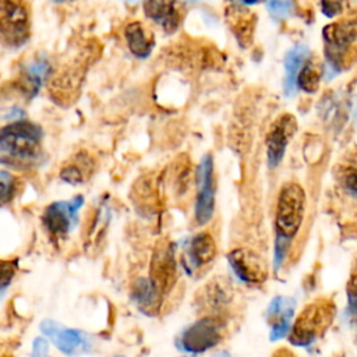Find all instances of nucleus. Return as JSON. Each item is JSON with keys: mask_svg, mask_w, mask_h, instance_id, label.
I'll list each match as a JSON object with an SVG mask.
<instances>
[{"mask_svg": "<svg viewBox=\"0 0 357 357\" xmlns=\"http://www.w3.org/2000/svg\"><path fill=\"white\" fill-rule=\"evenodd\" d=\"M305 213V192L297 183H286L278 195L275 213V269L278 271L297 236Z\"/></svg>", "mask_w": 357, "mask_h": 357, "instance_id": "obj_1", "label": "nucleus"}, {"mask_svg": "<svg viewBox=\"0 0 357 357\" xmlns=\"http://www.w3.org/2000/svg\"><path fill=\"white\" fill-rule=\"evenodd\" d=\"M42 130L28 121H17L0 130V163L13 167L33 166L40 158Z\"/></svg>", "mask_w": 357, "mask_h": 357, "instance_id": "obj_2", "label": "nucleus"}, {"mask_svg": "<svg viewBox=\"0 0 357 357\" xmlns=\"http://www.w3.org/2000/svg\"><path fill=\"white\" fill-rule=\"evenodd\" d=\"M326 63L340 71L357 59V11L346 14L322 31Z\"/></svg>", "mask_w": 357, "mask_h": 357, "instance_id": "obj_3", "label": "nucleus"}, {"mask_svg": "<svg viewBox=\"0 0 357 357\" xmlns=\"http://www.w3.org/2000/svg\"><path fill=\"white\" fill-rule=\"evenodd\" d=\"M335 311L331 300L319 298L307 304L297 315L289 332L290 343L300 347L312 344L332 324Z\"/></svg>", "mask_w": 357, "mask_h": 357, "instance_id": "obj_4", "label": "nucleus"}, {"mask_svg": "<svg viewBox=\"0 0 357 357\" xmlns=\"http://www.w3.org/2000/svg\"><path fill=\"white\" fill-rule=\"evenodd\" d=\"M0 36L15 47L26 42L29 17L24 0H0Z\"/></svg>", "mask_w": 357, "mask_h": 357, "instance_id": "obj_5", "label": "nucleus"}, {"mask_svg": "<svg viewBox=\"0 0 357 357\" xmlns=\"http://www.w3.org/2000/svg\"><path fill=\"white\" fill-rule=\"evenodd\" d=\"M220 324L215 317H204L187 326L177 339V347L187 353H202L220 342Z\"/></svg>", "mask_w": 357, "mask_h": 357, "instance_id": "obj_6", "label": "nucleus"}, {"mask_svg": "<svg viewBox=\"0 0 357 357\" xmlns=\"http://www.w3.org/2000/svg\"><path fill=\"white\" fill-rule=\"evenodd\" d=\"M40 331L46 336H49L57 349L70 357L86 354L92 350L91 337L78 329L63 328L59 322L52 319H45L40 324Z\"/></svg>", "mask_w": 357, "mask_h": 357, "instance_id": "obj_7", "label": "nucleus"}, {"mask_svg": "<svg viewBox=\"0 0 357 357\" xmlns=\"http://www.w3.org/2000/svg\"><path fill=\"white\" fill-rule=\"evenodd\" d=\"M197 201H195V220L198 225H206L215 211V177L213 160L211 155L204 156L197 172Z\"/></svg>", "mask_w": 357, "mask_h": 357, "instance_id": "obj_8", "label": "nucleus"}, {"mask_svg": "<svg viewBox=\"0 0 357 357\" xmlns=\"http://www.w3.org/2000/svg\"><path fill=\"white\" fill-rule=\"evenodd\" d=\"M227 262L234 275L244 283L259 284L268 279V265L255 251L238 247L227 254Z\"/></svg>", "mask_w": 357, "mask_h": 357, "instance_id": "obj_9", "label": "nucleus"}, {"mask_svg": "<svg viewBox=\"0 0 357 357\" xmlns=\"http://www.w3.org/2000/svg\"><path fill=\"white\" fill-rule=\"evenodd\" d=\"M84 204L81 195L74 197L71 201L53 202L45 209L43 223L49 233L53 236H66L77 223V213Z\"/></svg>", "mask_w": 357, "mask_h": 357, "instance_id": "obj_10", "label": "nucleus"}, {"mask_svg": "<svg viewBox=\"0 0 357 357\" xmlns=\"http://www.w3.org/2000/svg\"><path fill=\"white\" fill-rule=\"evenodd\" d=\"M297 128V121L291 114H280L266 134V155L271 167L278 166L284 155V149Z\"/></svg>", "mask_w": 357, "mask_h": 357, "instance_id": "obj_11", "label": "nucleus"}, {"mask_svg": "<svg viewBox=\"0 0 357 357\" xmlns=\"http://www.w3.org/2000/svg\"><path fill=\"white\" fill-rule=\"evenodd\" d=\"M296 301L287 296H276L265 311V319L271 326V340H279L289 335L291 318L294 315Z\"/></svg>", "mask_w": 357, "mask_h": 357, "instance_id": "obj_12", "label": "nucleus"}, {"mask_svg": "<svg viewBox=\"0 0 357 357\" xmlns=\"http://www.w3.org/2000/svg\"><path fill=\"white\" fill-rule=\"evenodd\" d=\"M144 13L166 32H174L183 18V10L177 0H145Z\"/></svg>", "mask_w": 357, "mask_h": 357, "instance_id": "obj_13", "label": "nucleus"}, {"mask_svg": "<svg viewBox=\"0 0 357 357\" xmlns=\"http://www.w3.org/2000/svg\"><path fill=\"white\" fill-rule=\"evenodd\" d=\"M149 279L162 294L172 289L176 280V261L174 250L170 245H163L156 251L152 261Z\"/></svg>", "mask_w": 357, "mask_h": 357, "instance_id": "obj_14", "label": "nucleus"}, {"mask_svg": "<svg viewBox=\"0 0 357 357\" xmlns=\"http://www.w3.org/2000/svg\"><path fill=\"white\" fill-rule=\"evenodd\" d=\"M227 22L231 26L237 40L245 46L252 40L254 31V15L244 8L241 4H231L227 10Z\"/></svg>", "mask_w": 357, "mask_h": 357, "instance_id": "obj_15", "label": "nucleus"}, {"mask_svg": "<svg viewBox=\"0 0 357 357\" xmlns=\"http://www.w3.org/2000/svg\"><path fill=\"white\" fill-rule=\"evenodd\" d=\"M124 36L131 53L139 59H145L151 54L155 40L151 32L138 21L130 22L124 29Z\"/></svg>", "mask_w": 357, "mask_h": 357, "instance_id": "obj_16", "label": "nucleus"}, {"mask_svg": "<svg viewBox=\"0 0 357 357\" xmlns=\"http://www.w3.org/2000/svg\"><path fill=\"white\" fill-rule=\"evenodd\" d=\"M218 254V247L213 237L208 231L195 234L188 247V257L191 264L197 268L211 264Z\"/></svg>", "mask_w": 357, "mask_h": 357, "instance_id": "obj_17", "label": "nucleus"}, {"mask_svg": "<svg viewBox=\"0 0 357 357\" xmlns=\"http://www.w3.org/2000/svg\"><path fill=\"white\" fill-rule=\"evenodd\" d=\"M132 298L135 304L145 312H155L159 307L162 293L159 289L151 282V279H138L132 289Z\"/></svg>", "mask_w": 357, "mask_h": 357, "instance_id": "obj_18", "label": "nucleus"}, {"mask_svg": "<svg viewBox=\"0 0 357 357\" xmlns=\"http://www.w3.org/2000/svg\"><path fill=\"white\" fill-rule=\"evenodd\" d=\"M308 57V47L304 45H297L294 46L284 59V70H286V75H284V92L287 93V96H291L296 91V79H297V74L301 68L303 61Z\"/></svg>", "mask_w": 357, "mask_h": 357, "instance_id": "obj_19", "label": "nucleus"}, {"mask_svg": "<svg viewBox=\"0 0 357 357\" xmlns=\"http://www.w3.org/2000/svg\"><path fill=\"white\" fill-rule=\"evenodd\" d=\"M50 73V64L49 61H46L45 59H39L32 61L24 74L22 78V88L28 95H35L39 88L42 86L43 81L46 79V77Z\"/></svg>", "mask_w": 357, "mask_h": 357, "instance_id": "obj_20", "label": "nucleus"}, {"mask_svg": "<svg viewBox=\"0 0 357 357\" xmlns=\"http://www.w3.org/2000/svg\"><path fill=\"white\" fill-rule=\"evenodd\" d=\"M321 74H322V68L318 64V61L314 59H310L307 64L298 71L296 85H298L307 93H314L318 91Z\"/></svg>", "mask_w": 357, "mask_h": 357, "instance_id": "obj_21", "label": "nucleus"}, {"mask_svg": "<svg viewBox=\"0 0 357 357\" xmlns=\"http://www.w3.org/2000/svg\"><path fill=\"white\" fill-rule=\"evenodd\" d=\"M225 290L226 289L220 283H211L206 289V294H208L205 296L206 304L213 308H219L222 304H225L227 300V294Z\"/></svg>", "mask_w": 357, "mask_h": 357, "instance_id": "obj_22", "label": "nucleus"}, {"mask_svg": "<svg viewBox=\"0 0 357 357\" xmlns=\"http://www.w3.org/2000/svg\"><path fill=\"white\" fill-rule=\"evenodd\" d=\"M293 10V0H268V11L276 20H284Z\"/></svg>", "mask_w": 357, "mask_h": 357, "instance_id": "obj_23", "label": "nucleus"}, {"mask_svg": "<svg viewBox=\"0 0 357 357\" xmlns=\"http://www.w3.org/2000/svg\"><path fill=\"white\" fill-rule=\"evenodd\" d=\"M346 293H347V315L356 319L357 318V273L350 276L346 286Z\"/></svg>", "mask_w": 357, "mask_h": 357, "instance_id": "obj_24", "label": "nucleus"}, {"mask_svg": "<svg viewBox=\"0 0 357 357\" xmlns=\"http://www.w3.org/2000/svg\"><path fill=\"white\" fill-rule=\"evenodd\" d=\"M15 190V177L10 173L0 170V202L11 199Z\"/></svg>", "mask_w": 357, "mask_h": 357, "instance_id": "obj_25", "label": "nucleus"}, {"mask_svg": "<svg viewBox=\"0 0 357 357\" xmlns=\"http://www.w3.org/2000/svg\"><path fill=\"white\" fill-rule=\"evenodd\" d=\"M15 271H17V266L14 262H10V261L0 262V298L11 284Z\"/></svg>", "mask_w": 357, "mask_h": 357, "instance_id": "obj_26", "label": "nucleus"}, {"mask_svg": "<svg viewBox=\"0 0 357 357\" xmlns=\"http://www.w3.org/2000/svg\"><path fill=\"white\" fill-rule=\"evenodd\" d=\"M60 177L70 183V184H78L81 181H84V170H82V165H67L61 172H60Z\"/></svg>", "mask_w": 357, "mask_h": 357, "instance_id": "obj_27", "label": "nucleus"}, {"mask_svg": "<svg viewBox=\"0 0 357 357\" xmlns=\"http://www.w3.org/2000/svg\"><path fill=\"white\" fill-rule=\"evenodd\" d=\"M344 6H346V0H321L322 13L329 18L339 15L343 11Z\"/></svg>", "mask_w": 357, "mask_h": 357, "instance_id": "obj_28", "label": "nucleus"}, {"mask_svg": "<svg viewBox=\"0 0 357 357\" xmlns=\"http://www.w3.org/2000/svg\"><path fill=\"white\" fill-rule=\"evenodd\" d=\"M343 185L346 190L357 197V169H347L343 174Z\"/></svg>", "mask_w": 357, "mask_h": 357, "instance_id": "obj_29", "label": "nucleus"}, {"mask_svg": "<svg viewBox=\"0 0 357 357\" xmlns=\"http://www.w3.org/2000/svg\"><path fill=\"white\" fill-rule=\"evenodd\" d=\"M32 357H50L49 343L45 337H36L32 343Z\"/></svg>", "mask_w": 357, "mask_h": 357, "instance_id": "obj_30", "label": "nucleus"}, {"mask_svg": "<svg viewBox=\"0 0 357 357\" xmlns=\"http://www.w3.org/2000/svg\"><path fill=\"white\" fill-rule=\"evenodd\" d=\"M272 357H296L289 349H284V347H282V349H278L273 354H272Z\"/></svg>", "mask_w": 357, "mask_h": 357, "instance_id": "obj_31", "label": "nucleus"}, {"mask_svg": "<svg viewBox=\"0 0 357 357\" xmlns=\"http://www.w3.org/2000/svg\"><path fill=\"white\" fill-rule=\"evenodd\" d=\"M264 0H237V4H241V6H254V4H258Z\"/></svg>", "mask_w": 357, "mask_h": 357, "instance_id": "obj_32", "label": "nucleus"}, {"mask_svg": "<svg viewBox=\"0 0 357 357\" xmlns=\"http://www.w3.org/2000/svg\"><path fill=\"white\" fill-rule=\"evenodd\" d=\"M216 357H230V356H229V353H226V351H219V353L216 354Z\"/></svg>", "mask_w": 357, "mask_h": 357, "instance_id": "obj_33", "label": "nucleus"}, {"mask_svg": "<svg viewBox=\"0 0 357 357\" xmlns=\"http://www.w3.org/2000/svg\"><path fill=\"white\" fill-rule=\"evenodd\" d=\"M123 1H126V3H128V4H135L138 0H123Z\"/></svg>", "mask_w": 357, "mask_h": 357, "instance_id": "obj_34", "label": "nucleus"}, {"mask_svg": "<svg viewBox=\"0 0 357 357\" xmlns=\"http://www.w3.org/2000/svg\"><path fill=\"white\" fill-rule=\"evenodd\" d=\"M54 3H64V1H68V0H53Z\"/></svg>", "mask_w": 357, "mask_h": 357, "instance_id": "obj_35", "label": "nucleus"}, {"mask_svg": "<svg viewBox=\"0 0 357 357\" xmlns=\"http://www.w3.org/2000/svg\"><path fill=\"white\" fill-rule=\"evenodd\" d=\"M187 1H199V0H187Z\"/></svg>", "mask_w": 357, "mask_h": 357, "instance_id": "obj_36", "label": "nucleus"}, {"mask_svg": "<svg viewBox=\"0 0 357 357\" xmlns=\"http://www.w3.org/2000/svg\"><path fill=\"white\" fill-rule=\"evenodd\" d=\"M183 357H190V356H183Z\"/></svg>", "mask_w": 357, "mask_h": 357, "instance_id": "obj_37", "label": "nucleus"}, {"mask_svg": "<svg viewBox=\"0 0 357 357\" xmlns=\"http://www.w3.org/2000/svg\"><path fill=\"white\" fill-rule=\"evenodd\" d=\"M119 357H120V356H119Z\"/></svg>", "mask_w": 357, "mask_h": 357, "instance_id": "obj_38", "label": "nucleus"}]
</instances>
